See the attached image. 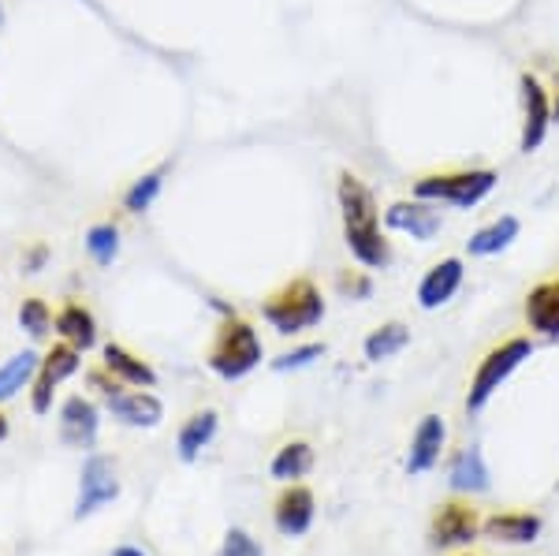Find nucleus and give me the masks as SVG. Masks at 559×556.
<instances>
[{
  "label": "nucleus",
  "mask_w": 559,
  "mask_h": 556,
  "mask_svg": "<svg viewBox=\"0 0 559 556\" xmlns=\"http://www.w3.org/2000/svg\"><path fill=\"white\" fill-rule=\"evenodd\" d=\"M519 97H522V139L519 150L522 154H534L545 146L548 128H552V97H548L545 83L534 71H522L519 75Z\"/></svg>",
  "instance_id": "obj_6"
},
{
  "label": "nucleus",
  "mask_w": 559,
  "mask_h": 556,
  "mask_svg": "<svg viewBox=\"0 0 559 556\" xmlns=\"http://www.w3.org/2000/svg\"><path fill=\"white\" fill-rule=\"evenodd\" d=\"M216 429H221V415H216L213 407H205V411H194V415L187 418L183 426H179V437H176L179 460H183V463H194L198 456H202L205 448L213 445Z\"/></svg>",
  "instance_id": "obj_21"
},
{
  "label": "nucleus",
  "mask_w": 559,
  "mask_h": 556,
  "mask_svg": "<svg viewBox=\"0 0 559 556\" xmlns=\"http://www.w3.org/2000/svg\"><path fill=\"white\" fill-rule=\"evenodd\" d=\"M79 366H83V352L71 344H52L49 352L41 355L38 363V374H34V389H31V407L34 415H49L52 407V392H57V385H64L71 374H79Z\"/></svg>",
  "instance_id": "obj_7"
},
{
  "label": "nucleus",
  "mask_w": 559,
  "mask_h": 556,
  "mask_svg": "<svg viewBox=\"0 0 559 556\" xmlns=\"http://www.w3.org/2000/svg\"><path fill=\"white\" fill-rule=\"evenodd\" d=\"M340 288L350 292L355 299H366V295L373 292V284H369V276L355 273V269H344V273H340Z\"/></svg>",
  "instance_id": "obj_31"
},
{
  "label": "nucleus",
  "mask_w": 559,
  "mask_h": 556,
  "mask_svg": "<svg viewBox=\"0 0 559 556\" xmlns=\"http://www.w3.org/2000/svg\"><path fill=\"white\" fill-rule=\"evenodd\" d=\"M108 411H112L123 426H134V429H157L160 418H165V403L153 397L150 389L116 392V397L108 400Z\"/></svg>",
  "instance_id": "obj_16"
},
{
  "label": "nucleus",
  "mask_w": 559,
  "mask_h": 556,
  "mask_svg": "<svg viewBox=\"0 0 559 556\" xmlns=\"http://www.w3.org/2000/svg\"><path fill=\"white\" fill-rule=\"evenodd\" d=\"M540 516L534 512H496L481 519V531L500 545H534L540 537Z\"/></svg>",
  "instance_id": "obj_17"
},
{
  "label": "nucleus",
  "mask_w": 559,
  "mask_h": 556,
  "mask_svg": "<svg viewBox=\"0 0 559 556\" xmlns=\"http://www.w3.org/2000/svg\"><path fill=\"white\" fill-rule=\"evenodd\" d=\"M165 173H168V168L160 165V168H153V173L134 179V184L128 187V194H123V210H128V213H146L150 205L157 202L160 187H165Z\"/></svg>",
  "instance_id": "obj_27"
},
{
  "label": "nucleus",
  "mask_w": 559,
  "mask_h": 556,
  "mask_svg": "<svg viewBox=\"0 0 559 556\" xmlns=\"http://www.w3.org/2000/svg\"><path fill=\"white\" fill-rule=\"evenodd\" d=\"M52 318H57V314H52L49 303L38 299V295H26V299L20 303V326L26 329V336L45 340L52 333Z\"/></svg>",
  "instance_id": "obj_28"
},
{
  "label": "nucleus",
  "mask_w": 559,
  "mask_h": 556,
  "mask_svg": "<svg viewBox=\"0 0 559 556\" xmlns=\"http://www.w3.org/2000/svg\"><path fill=\"white\" fill-rule=\"evenodd\" d=\"M45 258H49V247H45V244L31 247V250L23 255V269H26V273H38V269L45 265Z\"/></svg>",
  "instance_id": "obj_33"
},
{
  "label": "nucleus",
  "mask_w": 559,
  "mask_h": 556,
  "mask_svg": "<svg viewBox=\"0 0 559 556\" xmlns=\"http://www.w3.org/2000/svg\"><path fill=\"white\" fill-rule=\"evenodd\" d=\"M466 265L463 258H440L426 269V276L418 281V307L421 310H440L455 299L459 288H463Z\"/></svg>",
  "instance_id": "obj_12"
},
{
  "label": "nucleus",
  "mask_w": 559,
  "mask_h": 556,
  "mask_svg": "<svg viewBox=\"0 0 559 556\" xmlns=\"http://www.w3.org/2000/svg\"><path fill=\"white\" fill-rule=\"evenodd\" d=\"M38 363H41L38 352H20V355H12L4 366H0V403H8V400L15 397V392L26 389V385L34 381V374H38Z\"/></svg>",
  "instance_id": "obj_25"
},
{
  "label": "nucleus",
  "mask_w": 559,
  "mask_h": 556,
  "mask_svg": "<svg viewBox=\"0 0 559 556\" xmlns=\"http://www.w3.org/2000/svg\"><path fill=\"white\" fill-rule=\"evenodd\" d=\"M52 329H57L64 344L79 347V352H90V347L97 344V318L90 314V307H83V303H75V299L57 310Z\"/></svg>",
  "instance_id": "obj_19"
},
{
  "label": "nucleus",
  "mask_w": 559,
  "mask_h": 556,
  "mask_svg": "<svg viewBox=\"0 0 559 556\" xmlns=\"http://www.w3.org/2000/svg\"><path fill=\"white\" fill-rule=\"evenodd\" d=\"M321 355H324V344H302V347H295V352L273 358V370H280V374L302 370V366H310L313 358H321Z\"/></svg>",
  "instance_id": "obj_30"
},
{
  "label": "nucleus",
  "mask_w": 559,
  "mask_h": 556,
  "mask_svg": "<svg viewBox=\"0 0 559 556\" xmlns=\"http://www.w3.org/2000/svg\"><path fill=\"white\" fill-rule=\"evenodd\" d=\"M216 556H265V549L258 545L254 534L239 531V527H231L228 534H224V545L216 549Z\"/></svg>",
  "instance_id": "obj_29"
},
{
  "label": "nucleus",
  "mask_w": 559,
  "mask_h": 556,
  "mask_svg": "<svg viewBox=\"0 0 559 556\" xmlns=\"http://www.w3.org/2000/svg\"><path fill=\"white\" fill-rule=\"evenodd\" d=\"M120 497V478H116V463L108 456H90L83 463V482H79V505L75 519H86L102 512L105 505Z\"/></svg>",
  "instance_id": "obj_9"
},
{
  "label": "nucleus",
  "mask_w": 559,
  "mask_h": 556,
  "mask_svg": "<svg viewBox=\"0 0 559 556\" xmlns=\"http://www.w3.org/2000/svg\"><path fill=\"white\" fill-rule=\"evenodd\" d=\"M407 344H411V329L403 326V321H384L381 329H373V333L366 336L362 347H366L369 363H388V358H395Z\"/></svg>",
  "instance_id": "obj_24"
},
{
  "label": "nucleus",
  "mask_w": 559,
  "mask_h": 556,
  "mask_svg": "<svg viewBox=\"0 0 559 556\" xmlns=\"http://www.w3.org/2000/svg\"><path fill=\"white\" fill-rule=\"evenodd\" d=\"M8 434H12V426H8V415L0 411V441H8Z\"/></svg>",
  "instance_id": "obj_36"
},
{
  "label": "nucleus",
  "mask_w": 559,
  "mask_h": 556,
  "mask_svg": "<svg viewBox=\"0 0 559 556\" xmlns=\"http://www.w3.org/2000/svg\"><path fill=\"white\" fill-rule=\"evenodd\" d=\"M86 255L94 258L97 265H112L120 258V228L112 221L90 224L86 228Z\"/></svg>",
  "instance_id": "obj_26"
},
{
  "label": "nucleus",
  "mask_w": 559,
  "mask_h": 556,
  "mask_svg": "<svg viewBox=\"0 0 559 556\" xmlns=\"http://www.w3.org/2000/svg\"><path fill=\"white\" fill-rule=\"evenodd\" d=\"M112 556H146L142 549H134V545H120V549H116Z\"/></svg>",
  "instance_id": "obj_35"
},
{
  "label": "nucleus",
  "mask_w": 559,
  "mask_h": 556,
  "mask_svg": "<svg viewBox=\"0 0 559 556\" xmlns=\"http://www.w3.org/2000/svg\"><path fill=\"white\" fill-rule=\"evenodd\" d=\"M102 358H105V370L112 374L116 381L131 385V389H153V385H157V370H153L142 355L128 352L123 344H105Z\"/></svg>",
  "instance_id": "obj_18"
},
{
  "label": "nucleus",
  "mask_w": 559,
  "mask_h": 556,
  "mask_svg": "<svg viewBox=\"0 0 559 556\" xmlns=\"http://www.w3.org/2000/svg\"><path fill=\"white\" fill-rule=\"evenodd\" d=\"M522 224L519 217H511V213H503V217L489 221L485 228H477L471 239H466V255L471 258H492V255H503L511 244L519 239Z\"/></svg>",
  "instance_id": "obj_22"
},
{
  "label": "nucleus",
  "mask_w": 559,
  "mask_h": 556,
  "mask_svg": "<svg viewBox=\"0 0 559 556\" xmlns=\"http://www.w3.org/2000/svg\"><path fill=\"white\" fill-rule=\"evenodd\" d=\"M97 429H102V415H97L94 400L86 397H68L60 407V437L68 448H94Z\"/></svg>",
  "instance_id": "obj_14"
},
{
  "label": "nucleus",
  "mask_w": 559,
  "mask_h": 556,
  "mask_svg": "<svg viewBox=\"0 0 559 556\" xmlns=\"http://www.w3.org/2000/svg\"><path fill=\"white\" fill-rule=\"evenodd\" d=\"M530 355H534L530 336H508L503 344L489 347V352L481 355V363H477L471 389H466V411H481L485 403L500 392V385L508 381Z\"/></svg>",
  "instance_id": "obj_5"
},
{
  "label": "nucleus",
  "mask_w": 559,
  "mask_h": 556,
  "mask_svg": "<svg viewBox=\"0 0 559 556\" xmlns=\"http://www.w3.org/2000/svg\"><path fill=\"white\" fill-rule=\"evenodd\" d=\"M340 217H344V244L358 265L388 269L392 265V244L381 232V205L377 194L355 173H340L336 184Z\"/></svg>",
  "instance_id": "obj_1"
},
{
  "label": "nucleus",
  "mask_w": 559,
  "mask_h": 556,
  "mask_svg": "<svg viewBox=\"0 0 559 556\" xmlns=\"http://www.w3.org/2000/svg\"><path fill=\"white\" fill-rule=\"evenodd\" d=\"M90 385H94V389L102 392L105 400H112L116 392H123V381H116L112 374L105 370V366H102V370H90Z\"/></svg>",
  "instance_id": "obj_32"
},
{
  "label": "nucleus",
  "mask_w": 559,
  "mask_h": 556,
  "mask_svg": "<svg viewBox=\"0 0 559 556\" xmlns=\"http://www.w3.org/2000/svg\"><path fill=\"white\" fill-rule=\"evenodd\" d=\"M522 318H526V326L534 329L537 336L559 340V276L530 288L526 303H522Z\"/></svg>",
  "instance_id": "obj_15"
},
{
  "label": "nucleus",
  "mask_w": 559,
  "mask_h": 556,
  "mask_svg": "<svg viewBox=\"0 0 559 556\" xmlns=\"http://www.w3.org/2000/svg\"><path fill=\"white\" fill-rule=\"evenodd\" d=\"M548 97H552V123H559V75H556L552 90H548Z\"/></svg>",
  "instance_id": "obj_34"
},
{
  "label": "nucleus",
  "mask_w": 559,
  "mask_h": 556,
  "mask_svg": "<svg viewBox=\"0 0 559 556\" xmlns=\"http://www.w3.org/2000/svg\"><path fill=\"white\" fill-rule=\"evenodd\" d=\"M265 358V347H261V336L258 329L250 326L247 318H224L221 329H216L210 352H205V366L224 381H239L247 374H254Z\"/></svg>",
  "instance_id": "obj_2"
},
{
  "label": "nucleus",
  "mask_w": 559,
  "mask_h": 556,
  "mask_svg": "<svg viewBox=\"0 0 559 556\" xmlns=\"http://www.w3.org/2000/svg\"><path fill=\"white\" fill-rule=\"evenodd\" d=\"M496 176L492 168H455V173H426L414 179L411 194L421 202H448L455 210H474L496 191Z\"/></svg>",
  "instance_id": "obj_4"
},
{
  "label": "nucleus",
  "mask_w": 559,
  "mask_h": 556,
  "mask_svg": "<svg viewBox=\"0 0 559 556\" xmlns=\"http://www.w3.org/2000/svg\"><path fill=\"white\" fill-rule=\"evenodd\" d=\"M261 318H265L280 336L306 333V329L321 326L324 295L310 276H295V281L280 284V288L261 303Z\"/></svg>",
  "instance_id": "obj_3"
},
{
  "label": "nucleus",
  "mask_w": 559,
  "mask_h": 556,
  "mask_svg": "<svg viewBox=\"0 0 559 556\" xmlns=\"http://www.w3.org/2000/svg\"><path fill=\"white\" fill-rule=\"evenodd\" d=\"M463 556H474V553H463Z\"/></svg>",
  "instance_id": "obj_38"
},
{
  "label": "nucleus",
  "mask_w": 559,
  "mask_h": 556,
  "mask_svg": "<svg viewBox=\"0 0 559 556\" xmlns=\"http://www.w3.org/2000/svg\"><path fill=\"white\" fill-rule=\"evenodd\" d=\"M0 23H4V8H0Z\"/></svg>",
  "instance_id": "obj_37"
},
{
  "label": "nucleus",
  "mask_w": 559,
  "mask_h": 556,
  "mask_svg": "<svg viewBox=\"0 0 559 556\" xmlns=\"http://www.w3.org/2000/svg\"><path fill=\"white\" fill-rule=\"evenodd\" d=\"M384 224L392 232H403V236L418 239V244H429L444 232V217H440L437 202H421V199H400L384 210Z\"/></svg>",
  "instance_id": "obj_10"
},
{
  "label": "nucleus",
  "mask_w": 559,
  "mask_h": 556,
  "mask_svg": "<svg viewBox=\"0 0 559 556\" xmlns=\"http://www.w3.org/2000/svg\"><path fill=\"white\" fill-rule=\"evenodd\" d=\"M448 445V423L440 415H421L418 429L411 437V452H407V471L411 474H429L440 463Z\"/></svg>",
  "instance_id": "obj_13"
},
{
  "label": "nucleus",
  "mask_w": 559,
  "mask_h": 556,
  "mask_svg": "<svg viewBox=\"0 0 559 556\" xmlns=\"http://www.w3.org/2000/svg\"><path fill=\"white\" fill-rule=\"evenodd\" d=\"M452 489L463 493V497H477V493H489L492 489V474H489V463H485L481 448L471 445L452 460Z\"/></svg>",
  "instance_id": "obj_20"
},
{
  "label": "nucleus",
  "mask_w": 559,
  "mask_h": 556,
  "mask_svg": "<svg viewBox=\"0 0 559 556\" xmlns=\"http://www.w3.org/2000/svg\"><path fill=\"white\" fill-rule=\"evenodd\" d=\"M313 471V448L310 441H287L276 448L273 463H269V474H273L276 482H284V486H292V482L306 478V474Z\"/></svg>",
  "instance_id": "obj_23"
},
{
  "label": "nucleus",
  "mask_w": 559,
  "mask_h": 556,
  "mask_svg": "<svg viewBox=\"0 0 559 556\" xmlns=\"http://www.w3.org/2000/svg\"><path fill=\"white\" fill-rule=\"evenodd\" d=\"M481 534V512L466 500H444V505L432 512L429 523V542L437 549H455V545H471Z\"/></svg>",
  "instance_id": "obj_8"
},
{
  "label": "nucleus",
  "mask_w": 559,
  "mask_h": 556,
  "mask_svg": "<svg viewBox=\"0 0 559 556\" xmlns=\"http://www.w3.org/2000/svg\"><path fill=\"white\" fill-rule=\"evenodd\" d=\"M313 519H318V497H313L310 486L292 482V486L280 489V497L273 505V523H276L280 534H287V537L310 534Z\"/></svg>",
  "instance_id": "obj_11"
}]
</instances>
